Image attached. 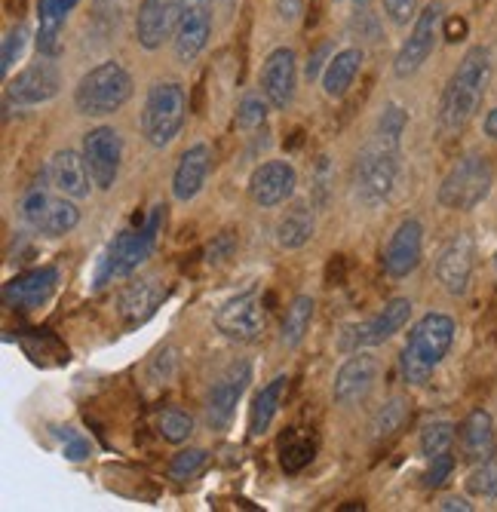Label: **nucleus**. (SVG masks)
<instances>
[{"mask_svg":"<svg viewBox=\"0 0 497 512\" xmlns=\"http://www.w3.org/2000/svg\"><path fill=\"white\" fill-rule=\"evenodd\" d=\"M335 53H332V46L329 43H323L320 46V50H316L313 56H310V62H307V68H304V77L307 80H316V77H320V68L323 65H329V59H332Z\"/></svg>","mask_w":497,"mask_h":512,"instance_id":"obj_50","label":"nucleus"},{"mask_svg":"<svg viewBox=\"0 0 497 512\" xmlns=\"http://www.w3.org/2000/svg\"><path fill=\"white\" fill-rule=\"evenodd\" d=\"M491 83V50L488 46H473L464 53L458 68L451 71L442 99H439V126L442 132H461L485 102V92Z\"/></svg>","mask_w":497,"mask_h":512,"instance_id":"obj_1","label":"nucleus"},{"mask_svg":"<svg viewBox=\"0 0 497 512\" xmlns=\"http://www.w3.org/2000/svg\"><path fill=\"white\" fill-rule=\"evenodd\" d=\"M332 184H335V166H332V157H320L313 166V188H310V197L313 203L326 209L329 206V197H332Z\"/></svg>","mask_w":497,"mask_h":512,"instance_id":"obj_41","label":"nucleus"},{"mask_svg":"<svg viewBox=\"0 0 497 512\" xmlns=\"http://www.w3.org/2000/svg\"><path fill=\"white\" fill-rule=\"evenodd\" d=\"M215 329L237 344H252L267 329V307L258 289H246L215 310Z\"/></svg>","mask_w":497,"mask_h":512,"instance_id":"obj_10","label":"nucleus"},{"mask_svg":"<svg viewBox=\"0 0 497 512\" xmlns=\"http://www.w3.org/2000/svg\"><path fill=\"white\" fill-rule=\"evenodd\" d=\"M467 491L473 497H491L497 494V457H488L476 463V470L467 476Z\"/></svg>","mask_w":497,"mask_h":512,"instance_id":"obj_42","label":"nucleus"},{"mask_svg":"<svg viewBox=\"0 0 497 512\" xmlns=\"http://www.w3.org/2000/svg\"><path fill=\"white\" fill-rule=\"evenodd\" d=\"M442 37L448 43H461L467 37V19L464 16H445L442 19Z\"/></svg>","mask_w":497,"mask_h":512,"instance_id":"obj_49","label":"nucleus"},{"mask_svg":"<svg viewBox=\"0 0 497 512\" xmlns=\"http://www.w3.org/2000/svg\"><path fill=\"white\" fill-rule=\"evenodd\" d=\"M313 313H316V301L310 295H295L286 316H283V329H280V341L286 350H295L304 344L310 325H313Z\"/></svg>","mask_w":497,"mask_h":512,"instance_id":"obj_30","label":"nucleus"},{"mask_svg":"<svg viewBox=\"0 0 497 512\" xmlns=\"http://www.w3.org/2000/svg\"><path fill=\"white\" fill-rule=\"evenodd\" d=\"M405 129H409V111H405L402 105H396V102H390V105L381 111V117H378V129H375V135H381L384 142L402 145Z\"/></svg>","mask_w":497,"mask_h":512,"instance_id":"obj_38","label":"nucleus"},{"mask_svg":"<svg viewBox=\"0 0 497 512\" xmlns=\"http://www.w3.org/2000/svg\"><path fill=\"white\" fill-rule=\"evenodd\" d=\"M301 10H304L301 0H277V13L283 22H295L301 16Z\"/></svg>","mask_w":497,"mask_h":512,"instance_id":"obj_52","label":"nucleus"},{"mask_svg":"<svg viewBox=\"0 0 497 512\" xmlns=\"http://www.w3.org/2000/svg\"><path fill=\"white\" fill-rule=\"evenodd\" d=\"M458 335V322L448 313H427L421 316L409 338H405V347L399 353V371L402 381L412 387H424L430 384L433 371L442 365V359L448 356L451 344H455Z\"/></svg>","mask_w":497,"mask_h":512,"instance_id":"obj_2","label":"nucleus"},{"mask_svg":"<svg viewBox=\"0 0 497 512\" xmlns=\"http://www.w3.org/2000/svg\"><path fill=\"white\" fill-rule=\"evenodd\" d=\"M252 381V365L246 359H237L231 362L228 368L221 371L218 381L209 387V396H206V421L215 433L228 430L234 414H237V405L246 393Z\"/></svg>","mask_w":497,"mask_h":512,"instance_id":"obj_11","label":"nucleus"},{"mask_svg":"<svg viewBox=\"0 0 497 512\" xmlns=\"http://www.w3.org/2000/svg\"><path fill=\"white\" fill-rule=\"evenodd\" d=\"M83 160L99 191H111L123 166V138L114 126H96L83 135Z\"/></svg>","mask_w":497,"mask_h":512,"instance_id":"obj_12","label":"nucleus"},{"mask_svg":"<svg viewBox=\"0 0 497 512\" xmlns=\"http://www.w3.org/2000/svg\"><path fill=\"white\" fill-rule=\"evenodd\" d=\"M237 252V237L231 234V230H221V234L209 243V249H206V261L215 267V264H224L231 255Z\"/></svg>","mask_w":497,"mask_h":512,"instance_id":"obj_46","label":"nucleus"},{"mask_svg":"<svg viewBox=\"0 0 497 512\" xmlns=\"http://www.w3.org/2000/svg\"><path fill=\"white\" fill-rule=\"evenodd\" d=\"M451 473H455V454H439V457H430V467H427V473L421 476L424 479V488H442L448 479H451Z\"/></svg>","mask_w":497,"mask_h":512,"instance_id":"obj_44","label":"nucleus"},{"mask_svg":"<svg viewBox=\"0 0 497 512\" xmlns=\"http://www.w3.org/2000/svg\"><path fill=\"white\" fill-rule=\"evenodd\" d=\"M59 286V267H34L19 276H13L10 283H4V304L10 310H34L40 304H47Z\"/></svg>","mask_w":497,"mask_h":512,"instance_id":"obj_22","label":"nucleus"},{"mask_svg":"<svg viewBox=\"0 0 497 512\" xmlns=\"http://www.w3.org/2000/svg\"><path fill=\"white\" fill-rule=\"evenodd\" d=\"M439 509H442V512H473V503H470L467 497H445V500L439 503Z\"/></svg>","mask_w":497,"mask_h":512,"instance_id":"obj_53","label":"nucleus"},{"mask_svg":"<svg viewBox=\"0 0 497 512\" xmlns=\"http://www.w3.org/2000/svg\"><path fill=\"white\" fill-rule=\"evenodd\" d=\"M157 433L169 442V445H182L194 436V417L178 411V408H166L157 414Z\"/></svg>","mask_w":497,"mask_h":512,"instance_id":"obj_34","label":"nucleus"},{"mask_svg":"<svg viewBox=\"0 0 497 512\" xmlns=\"http://www.w3.org/2000/svg\"><path fill=\"white\" fill-rule=\"evenodd\" d=\"M418 0H384V13L393 25H409V19H415Z\"/></svg>","mask_w":497,"mask_h":512,"instance_id":"obj_47","label":"nucleus"},{"mask_svg":"<svg viewBox=\"0 0 497 512\" xmlns=\"http://www.w3.org/2000/svg\"><path fill=\"white\" fill-rule=\"evenodd\" d=\"M461 454L470 463H482L497 454V439H494V421L485 408H473L467 421L461 424Z\"/></svg>","mask_w":497,"mask_h":512,"instance_id":"obj_26","label":"nucleus"},{"mask_svg":"<svg viewBox=\"0 0 497 512\" xmlns=\"http://www.w3.org/2000/svg\"><path fill=\"white\" fill-rule=\"evenodd\" d=\"M163 218H166V206H154L151 215L145 218V224H139L135 230H120V234L111 240L108 252L102 255V261H99L96 289L114 283V279H120V276L135 273L151 258V252L157 246V237L163 230Z\"/></svg>","mask_w":497,"mask_h":512,"instance_id":"obj_4","label":"nucleus"},{"mask_svg":"<svg viewBox=\"0 0 497 512\" xmlns=\"http://www.w3.org/2000/svg\"><path fill=\"white\" fill-rule=\"evenodd\" d=\"M313 454H316L313 439H301V436L289 433V439H283V448H280V467L286 473H301L304 467H310Z\"/></svg>","mask_w":497,"mask_h":512,"instance_id":"obj_36","label":"nucleus"},{"mask_svg":"<svg viewBox=\"0 0 497 512\" xmlns=\"http://www.w3.org/2000/svg\"><path fill=\"white\" fill-rule=\"evenodd\" d=\"M132 99V77L129 71L108 59L96 68H89L77 89H74V108L83 117H108L117 114Z\"/></svg>","mask_w":497,"mask_h":512,"instance_id":"obj_6","label":"nucleus"},{"mask_svg":"<svg viewBox=\"0 0 497 512\" xmlns=\"http://www.w3.org/2000/svg\"><path fill=\"white\" fill-rule=\"evenodd\" d=\"M206 460L209 454L203 448H185V451H178L169 463V479L172 482H188L194 479L203 467H206Z\"/></svg>","mask_w":497,"mask_h":512,"instance_id":"obj_39","label":"nucleus"},{"mask_svg":"<svg viewBox=\"0 0 497 512\" xmlns=\"http://www.w3.org/2000/svg\"><path fill=\"white\" fill-rule=\"evenodd\" d=\"M267 108L270 102L261 99V96H246L240 105H237V129H261L267 123Z\"/></svg>","mask_w":497,"mask_h":512,"instance_id":"obj_43","label":"nucleus"},{"mask_svg":"<svg viewBox=\"0 0 497 512\" xmlns=\"http://www.w3.org/2000/svg\"><path fill=\"white\" fill-rule=\"evenodd\" d=\"M185 0H142L135 10V40L145 50H160L166 40L175 37L178 19H182Z\"/></svg>","mask_w":497,"mask_h":512,"instance_id":"obj_16","label":"nucleus"},{"mask_svg":"<svg viewBox=\"0 0 497 512\" xmlns=\"http://www.w3.org/2000/svg\"><path fill=\"white\" fill-rule=\"evenodd\" d=\"M289 390V378L286 375H277L274 381H267L255 399H252V408H249V439H258L267 433V427L274 424V417L283 405V396Z\"/></svg>","mask_w":497,"mask_h":512,"instance_id":"obj_27","label":"nucleus"},{"mask_svg":"<svg viewBox=\"0 0 497 512\" xmlns=\"http://www.w3.org/2000/svg\"><path fill=\"white\" fill-rule=\"evenodd\" d=\"M295 188H298V175L295 166L286 160H267L249 178V197L261 209L283 206L286 200H292Z\"/></svg>","mask_w":497,"mask_h":512,"instance_id":"obj_19","label":"nucleus"},{"mask_svg":"<svg viewBox=\"0 0 497 512\" xmlns=\"http://www.w3.org/2000/svg\"><path fill=\"white\" fill-rule=\"evenodd\" d=\"M436 279L439 286L451 295V298H464L467 289H470V279H473V270H476V243L467 230L451 237L439 255H436Z\"/></svg>","mask_w":497,"mask_h":512,"instance_id":"obj_13","label":"nucleus"},{"mask_svg":"<svg viewBox=\"0 0 497 512\" xmlns=\"http://www.w3.org/2000/svg\"><path fill=\"white\" fill-rule=\"evenodd\" d=\"M22 4H25V0H19V7H22Z\"/></svg>","mask_w":497,"mask_h":512,"instance_id":"obj_56","label":"nucleus"},{"mask_svg":"<svg viewBox=\"0 0 497 512\" xmlns=\"http://www.w3.org/2000/svg\"><path fill=\"white\" fill-rule=\"evenodd\" d=\"M363 59L366 56H363L359 46H347V50H341V53H335L329 59V65L323 71V89H326L329 99H344L347 96L359 68H363Z\"/></svg>","mask_w":497,"mask_h":512,"instance_id":"obj_28","label":"nucleus"},{"mask_svg":"<svg viewBox=\"0 0 497 512\" xmlns=\"http://www.w3.org/2000/svg\"><path fill=\"white\" fill-rule=\"evenodd\" d=\"M405 414H409V408H405V399H399V396H393L384 408H378L369 424L372 442H387L405 424Z\"/></svg>","mask_w":497,"mask_h":512,"instance_id":"obj_32","label":"nucleus"},{"mask_svg":"<svg viewBox=\"0 0 497 512\" xmlns=\"http://www.w3.org/2000/svg\"><path fill=\"white\" fill-rule=\"evenodd\" d=\"M28 37H31V28H28L25 22H16V25L4 34V50H0V71H4L7 80H10L13 65L25 56Z\"/></svg>","mask_w":497,"mask_h":512,"instance_id":"obj_37","label":"nucleus"},{"mask_svg":"<svg viewBox=\"0 0 497 512\" xmlns=\"http://www.w3.org/2000/svg\"><path fill=\"white\" fill-rule=\"evenodd\" d=\"M80 224V209H77V203L71 200V197H53V203H50V209H47V215H43V221H40V234L43 237H65V234H71V230Z\"/></svg>","mask_w":497,"mask_h":512,"instance_id":"obj_31","label":"nucleus"},{"mask_svg":"<svg viewBox=\"0 0 497 512\" xmlns=\"http://www.w3.org/2000/svg\"><path fill=\"white\" fill-rule=\"evenodd\" d=\"M126 10V0H96L93 4V16H89V25H93L102 37H108L111 31H117L120 19Z\"/></svg>","mask_w":497,"mask_h":512,"instance_id":"obj_40","label":"nucleus"},{"mask_svg":"<svg viewBox=\"0 0 497 512\" xmlns=\"http://www.w3.org/2000/svg\"><path fill=\"white\" fill-rule=\"evenodd\" d=\"M53 433L62 439V445H65V457L68 460H74V463H80V460H86L89 457V442L77 433V430H71V427H53Z\"/></svg>","mask_w":497,"mask_h":512,"instance_id":"obj_45","label":"nucleus"},{"mask_svg":"<svg viewBox=\"0 0 497 512\" xmlns=\"http://www.w3.org/2000/svg\"><path fill=\"white\" fill-rule=\"evenodd\" d=\"M494 273H497V255H494Z\"/></svg>","mask_w":497,"mask_h":512,"instance_id":"obj_55","label":"nucleus"},{"mask_svg":"<svg viewBox=\"0 0 497 512\" xmlns=\"http://www.w3.org/2000/svg\"><path fill=\"white\" fill-rule=\"evenodd\" d=\"M172 365H175L172 347L160 350V353L154 356V362H151V378H154L157 384H166V381L172 378Z\"/></svg>","mask_w":497,"mask_h":512,"instance_id":"obj_48","label":"nucleus"},{"mask_svg":"<svg viewBox=\"0 0 497 512\" xmlns=\"http://www.w3.org/2000/svg\"><path fill=\"white\" fill-rule=\"evenodd\" d=\"M163 298H166V289L157 283V279H139V283L126 286V292L120 295L123 322L129 325V329H135V325H145L157 313Z\"/></svg>","mask_w":497,"mask_h":512,"instance_id":"obj_25","label":"nucleus"},{"mask_svg":"<svg viewBox=\"0 0 497 512\" xmlns=\"http://www.w3.org/2000/svg\"><path fill=\"white\" fill-rule=\"evenodd\" d=\"M212 169V151L209 145H191L182 157H178V166L172 172V197L178 203H191L203 188Z\"/></svg>","mask_w":497,"mask_h":512,"instance_id":"obj_23","label":"nucleus"},{"mask_svg":"<svg viewBox=\"0 0 497 512\" xmlns=\"http://www.w3.org/2000/svg\"><path fill=\"white\" fill-rule=\"evenodd\" d=\"M80 4V0H37V50L43 56H62V31L68 22V13Z\"/></svg>","mask_w":497,"mask_h":512,"instance_id":"obj_24","label":"nucleus"},{"mask_svg":"<svg viewBox=\"0 0 497 512\" xmlns=\"http://www.w3.org/2000/svg\"><path fill=\"white\" fill-rule=\"evenodd\" d=\"M188 92L175 80H160L148 89L145 108H142V135L151 148H169L185 129L188 120Z\"/></svg>","mask_w":497,"mask_h":512,"instance_id":"obj_5","label":"nucleus"},{"mask_svg":"<svg viewBox=\"0 0 497 512\" xmlns=\"http://www.w3.org/2000/svg\"><path fill=\"white\" fill-rule=\"evenodd\" d=\"M62 89V71L59 65L47 56L43 62H34L28 68H22L16 77L7 80V105L16 108H31V105H43L59 96Z\"/></svg>","mask_w":497,"mask_h":512,"instance_id":"obj_14","label":"nucleus"},{"mask_svg":"<svg viewBox=\"0 0 497 512\" xmlns=\"http://www.w3.org/2000/svg\"><path fill=\"white\" fill-rule=\"evenodd\" d=\"M313 230H316V218H313V209L304 206V203H295L292 209H286L277 221V246L286 249V252H295V249H304L310 240H313Z\"/></svg>","mask_w":497,"mask_h":512,"instance_id":"obj_29","label":"nucleus"},{"mask_svg":"<svg viewBox=\"0 0 497 512\" xmlns=\"http://www.w3.org/2000/svg\"><path fill=\"white\" fill-rule=\"evenodd\" d=\"M212 0H185L182 19H178L175 37H172V50L175 59L182 65H191L200 59V53L209 46L212 37Z\"/></svg>","mask_w":497,"mask_h":512,"instance_id":"obj_15","label":"nucleus"},{"mask_svg":"<svg viewBox=\"0 0 497 512\" xmlns=\"http://www.w3.org/2000/svg\"><path fill=\"white\" fill-rule=\"evenodd\" d=\"M295 89H298V59L289 46H280L267 59L261 68V92L270 102L274 111H286L295 102Z\"/></svg>","mask_w":497,"mask_h":512,"instance_id":"obj_20","label":"nucleus"},{"mask_svg":"<svg viewBox=\"0 0 497 512\" xmlns=\"http://www.w3.org/2000/svg\"><path fill=\"white\" fill-rule=\"evenodd\" d=\"M442 19H445V4H442V0H433V4H427L415 16V25L409 31V37L402 40L399 53L393 59V74L399 80L415 77L424 68V62L433 56L436 40L442 37Z\"/></svg>","mask_w":497,"mask_h":512,"instance_id":"obj_9","label":"nucleus"},{"mask_svg":"<svg viewBox=\"0 0 497 512\" xmlns=\"http://www.w3.org/2000/svg\"><path fill=\"white\" fill-rule=\"evenodd\" d=\"M491 181H494L491 163L482 154H464L445 172L439 191H436V200L442 209L470 212L491 194Z\"/></svg>","mask_w":497,"mask_h":512,"instance_id":"obj_7","label":"nucleus"},{"mask_svg":"<svg viewBox=\"0 0 497 512\" xmlns=\"http://www.w3.org/2000/svg\"><path fill=\"white\" fill-rule=\"evenodd\" d=\"M482 129H485V135H488V138H494V142H497V108H491V111L485 114Z\"/></svg>","mask_w":497,"mask_h":512,"instance_id":"obj_54","label":"nucleus"},{"mask_svg":"<svg viewBox=\"0 0 497 512\" xmlns=\"http://www.w3.org/2000/svg\"><path fill=\"white\" fill-rule=\"evenodd\" d=\"M424 255V224L418 218H405L390 234L384 249V273L390 279L412 276Z\"/></svg>","mask_w":497,"mask_h":512,"instance_id":"obj_18","label":"nucleus"},{"mask_svg":"<svg viewBox=\"0 0 497 512\" xmlns=\"http://www.w3.org/2000/svg\"><path fill=\"white\" fill-rule=\"evenodd\" d=\"M455 439H458V427L451 421H433L421 430V454L430 460V457H439V454H448L455 448Z\"/></svg>","mask_w":497,"mask_h":512,"instance_id":"obj_33","label":"nucleus"},{"mask_svg":"<svg viewBox=\"0 0 497 512\" xmlns=\"http://www.w3.org/2000/svg\"><path fill=\"white\" fill-rule=\"evenodd\" d=\"M412 319V301L409 298H390L384 304V310H378L372 319L356 322V325H344L341 338H338V350L341 353H359L366 347H378L387 344L393 335H399Z\"/></svg>","mask_w":497,"mask_h":512,"instance_id":"obj_8","label":"nucleus"},{"mask_svg":"<svg viewBox=\"0 0 497 512\" xmlns=\"http://www.w3.org/2000/svg\"><path fill=\"white\" fill-rule=\"evenodd\" d=\"M381 375V362L369 353H353L335 375L332 384V399L344 408H353L359 402H366L369 393L375 390Z\"/></svg>","mask_w":497,"mask_h":512,"instance_id":"obj_17","label":"nucleus"},{"mask_svg":"<svg viewBox=\"0 0 497 512\" xmlns=\"http://www.w3.org/2000/svg\"><path fill=\"white\" fill-rule=\"evenodd\" d=\"M50 203H53L50 184H47V178L40 175V181L34 184V188L25 191V197H22V203H19V212H22L25 224H31V227L37 230L40 221H43V215H47V209H50Z\"/></svg>","mask_w":497,"mask_h":512,"instance_id":"obj_35","label":"nucleus"},{"mask_svg":"<svg viewBox=\"0 0 497 512\" xmlns=\"http://www.w3.org/2000/svg\"><path fill=\"white\" fill-rule=\"evenodd\" d=\"M344 276H347L344 255H332L329 264H326V286H344Z\"/></svg>","mask_w":497,"mask_h":512,"instance_id":"obj_51","label":"nucleus"},{"mask_svg":"<svg viewBox=\"0 0 497 512\" xmlns=\"http://www.w3.org/2000/svg\"><path fill=\"white\" fill-rule=\"evenodd\" d=\"M399 169H402V145L384 142L381 135H375L353 163L356 200L369 209H378L381 203H387L399 181Z\"/></svg>","mask_w":497,"mask_h":512,"instance_id":"obj_3","label":"nucleus"},{"mask_svg":"<svg viewBox=\"0 0 497 512\" xmlns=\"http://www.w3.org/2000/svg\"><path fill=\"white\" fill-rule=\"evenodd\" d=\"M43 178L53 191H59L62 197H71V200H86L89 191H93V175H89V166L83 160V154L65 148V151H56L47 166H43Z\"/></svg>","mask_w":497,"mask_h":512,"instance_id":"obj_21","label":"nucleus"}]
</instances>
